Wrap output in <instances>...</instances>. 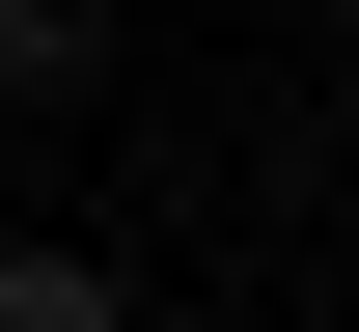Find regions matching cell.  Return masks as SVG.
<instances>
[{
	"label": "cell",
	"instance_id": "obj_1",
	"mask_svg": "<svg viewBox=\"0 0 359 332\" xmlns=\"http://www.w3.org/2000/svg\"><path fill=\"white\" fill-rule=\"evenodd\" d=\"M0 332H138V277L111 249H0Z\"/></svg>",
	"mask_w": 359,
	"mask_h": 332
},
{
	"label": "cell",
	"instance_id": "obj_2",
	"mask_svg": "<svg viewBox=\"0 0 359 332\" xmlns=\"http://www.w3.org/2000/svg\"><path fill=\"white\" fill-rule=\"evenodd\" d=\"M83 55H111V0H0V111H55Z\"/></svg>",
	"mask_w": 359,
	"mask_h": 332
}]
</instances>
